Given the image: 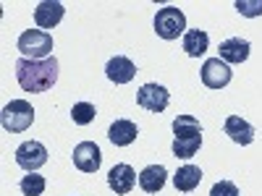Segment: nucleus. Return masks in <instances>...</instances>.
Masks as SVG:
<instances>
[{
    "instance_id": "nucleus-1",
    "label": "nucleus",
    "mask_w": 262,
    "mask_h": 196,
    "mask_svg": "<svg viewBox=\"0 0 262 196\" xmlns=\"http://www.w3.org/2000/svg\"><path fill=\"white\" fill-rule=\"evenodd\" d=\"M16 79L24 92H32V94L48 92L58 81V60L55 58H45V60L21 58V60H16Z\"/></svg>"
},
{
    "instance_id": "nucleus-2",
    "label": "nucleus",
    "mask_w": 262,
    "mask_h": 196,
    "mask_svg": "<svg viewBox=\"0 0 262 196\" xmlns=\"http://www.w3.org/2000/svg\"><path fill=\"white\" fill-rule=\"evenodd\" d=\"M18 53L21 58L27 60H45V58H53V37L42 29H27L24 34L18 37Z\"/></svg>"
},
{
    "instance_id": "nucleus-3",
    "label": "nucleus",
    "mask_w": 262,
    "mask_h": 196,
    "mask_svg": "<svg viewBox=\"0 0 262 196\" xmlns=\"http://www.w3.org/2000/svg\"><path fill=\"white\" fill-rule=\"evenodd\" d=\"M0 120H3V128L8 134H21V131H27L34 123V107L27 100H13L3 107Z\"/></svg>"
},
{
    "instance_id": "nucleus-4",
    "label": "nucleus",
    "mask_w": 262,
    "mask_h": 196,
    "mask_svg": "<svg viewBox=\"0 0 262 196\" xmlns=\"http://www.w3.org/2000/svg\"><path fill=\"white\" fill-rule=\"evenodd\" d=\"M186 16L176 6H165L155 13V32L160 39H179V34H186Z\"/></svg>"
},
{
    "instance_id": "nucleus-5",
    "label": "nucleus",
    "mask_w": 262,
    "mask_h": 196,
    "mask_svg": "<svg viewBox=\"0 0 262 196\" xmlns=\"http://www.w3.org/2000/svg\"><path fill=\"white\" fill-rule=\"evenodd\" d=\"M170 102V92L163 84H142L137 92V105L147 113H163Z\"/></svg>"
},
{
    "instance_id": "nucleus-6",
    "label": "nucleus",
    "mask_w": 262,
    "mask_h": 196,
    "mask_svg": "<svg viewBox=\"0 0 262 196\" xmlns=\"http://www.w3.org/2000/svg\"><path fill=\"white\" fill-rule=\"evenodd\" d=\"M200 76H202V84L207 86V89H223V86L231 84L233 71H231V65H228L226 60H221V58H210V60H205Z\"/></svg>"
},
{
    "instance_id": "nucleus-7",
    "label": "nucleus",
    "mask_w": 262,
    "mask_h": 196,
    "mask_svg": "<svg viewBox=\"0 0 262 196\" xmlns=\"http://www.w3.org/2000/svg\"><path fill=\"white\" fill-rule=\"evenodd\" d=\"M48 162V149L39 141H24L16 149V165L27 173H37L42 165Z\"/></svg>"
},
{
    "instance_id": "nucleus-8",
    "label": "nucleus",
    "mask_w": 262,
    "mask_h": 196,
    "mask_svg": "<svg viewBox=\"0 0 262 196\" xmlns=\"http://www.w3.org/2000/svg\"><path fill=\"white\" fill-rule=\"evenodd\" d=\"M74 165L81 170V173H97L100 165H102V152L95 141H81L74 146Z\"/></svg>"
},
{
    "instance_id": "nucleus-9",
    "label": "nucleus",
    "mask_w": 262,
    "mask_h": 196,
    "mask_svg": "<svg viewBox=\"0 0 262 196\" xmlns=\"http://www.w3.org/2000/svg\"><path fill=\"white\" fill-rule=\"evenodd\" d=\"M105 76L111 79L113 84H128L131 79L137 76V65H134V60L126 58V55H116V58L107 60Z\"/></svg>"
},
{
    "instance_id": "nucleus-10",
    "label": "nucleus",
    "mask_w": 262,
    "mask_h": 196,
    "mask_svg": "<svg viewBox=\"0 0 262 196\" xmlns=\"http://www.w3.org/2000/svg\"><path fill=\"white\" fill-rule=\"evenodd\" d=\"M63 13H66L63 3H58V0H45V3H39L34 8V21H37V27L45 32V29H53V27L60 24Z\"/></svg>"
},
{
    "instance_id": "nucleus-11",
    "label": "nucleus",
    "mask_w": 262,
    "mask_h": 196,
    "mask_svg": "<svg viewBox=\"0 0 262 196\" xmlns=\"http://www.w3.org/2000/svg\"><path fill=\"white\" fill-rule=\"evenodd\" d=\"M134 183H137V173H134V167L126 165V162L113 165L111 173H107V186H111V191H116L121 196L134 188Z\"/></svg>"
},
{
    "instance_id": "nucleus-12",
    "label": "nucleus",
    "mask_w": 262,
    "mask_h": 196,
    "mask_svg": "<svg viewBox=\"0 0 262 196\" xmlns=\"http://www.w3.org/2000/svg\"><path fill=\"white\" fill-rule=\"evenodd\" d=\"M139 136V128L134 120H126V118H118L111 128H107V139H111L113 146H128L134 144Z\"/></svg>"
},
{
    "instance_id": "nucleus-13",
    "label": "nucleus",
    "mask_w": 262,
    "mask_h": 196,
    "mask_svg": "<svg viewBox=\"0 0 262 196\" xmlns=\"http://www.w3.org/2000/svg\"><path fill=\"white\" fill-rule=\"evenodd\" d=\"M226 134L233 144H242V146H249L254 141V128L242 115H228L226 118Z\"/></svg>"
},
{
    "instance_id": "nucleus-14",
    "label": "nucleus",
    "mask_w": 262,
    "mask_h": 196,
    "mask_svg": "<svg viewBox=\"0 0 262 196\" xmlns=\"http://www.w3.org/2000/svg\"><path fill=\"white\" fill-rule=\"evenodd\" d=\"M221 60H226V63H233V65H238V63H244L247 58H249V42L247 39H242V37H231V39H226V42H221Z\"/></svg>"
},
{
    "instance_id": "nucleus-15",
    "label": "nucleus",
    "mask_w": 262,
    "mask_h": 196,
    "mask_svg": "<svg viewBox=\"0 0 262 196\" xmlns=\"http://www.w3.org/2000/svg\"><path fill=\"white\" fill-rule=\"evenodd\" d=\"M200 183H202V170L196 165H184V167H179L176 176H173V186L181 193H191Z\"/></svg>"
},
{
    "instance_id": "nucleus-16",
    "label": "nucleus",
    "mask_w": 262,
    "mask_h": 196,
    "mask_svg": "<svg viewBox=\"0 0 262 196\" xmlns=\"http://www.w3.org/2000/svg\"><path fill=\"white\" fill-rule=\"evenodd\" d=\"M165 178H168V173H165L163 165H149L139 173V186L147 193H158L165 186Z\"/></svg>"
},
{
    "instance_id": "nucleus-17",
    "label": "nucleus",
    "mask_w": 262,
    "mask_h": 196,
    "mask_svg": "<svg viewBox=\"0 0 262 196\" xmlns=\"http://www.w3.org/2000/svg\"><path fill=\"white\" fill-rule=\"evenodd\" d=\"M173 134L179 141H189V139H202V126L191 115H179L173 120Z\"/></svg>"
},
{
    "instance_id": "nucleus-18",
    "label": "nucleus",
    "mask_w": 262,
    "mask_h": 196,
    "mask_svg": "<svg viewBox=\"0 0 262 196\" xmlns=\"http://www.w3.org/2000/svg\"><path fill=\"white\" fill-rule=\"evenodd\" d=\"M207 45H210V37H207L205 29H189V32L184 34V50H186L189 58H200V55H205Z\"/></svg>"
},
{
    "instance_id": "nucleus-19",
    "label": "nucleus",
    "mask_w": 262,
    "mask_h": 196,
    "mask_svg": "<svg viewBox=\"0 0 262 196\" xmlns=\"http://www.w3.org/2000/svg\"><path fill=\"white\" fill-rule=\"evenodd\" d=\"M45 186H48L45 178L37 176V173H29V176H24L21 183H18V188H21L24 196H42V193H45Z\"/></svg>"
},
{
    "instance_id": "nucleus-20",
    "label": "nucleus",
    "mask_w": 262,
    "mask_h": 196,
    "mask_svg": "<svg viewBox=\"0 0 262 196\" xmlns=\"http://www.w3.org/2000/svg\"><path fill=\"white\" fill-rule=\"evenodd\" d=\"M95 115H97V110H95L92 102H76V105L71 107V120H74L76 126H90V123L95 120Z\"/></svg>"
},
{
    "instance_id": "nucleus-21",
    "label": "nucleus",
    "mask_w": 262,
    "mask_h": 196,
    "mask_svg": "<svg viewBox=\"0 0 262 196\" xmlns=\"http://www.w3.org/2000/svg\"><path fill=\"white\" fill-rule=\"evenodd\" d=\"M200 146H202V139H189V141L173 139V155L181 157V160H189V157H194L196 152H200Z\"/></svg>"
},
{
    "instance_id": "nucleus-22",
    "label": "nucleus",
    "mask_w": 262,
    "mask_h": 196,
    "mask_svg": "<svg viewBox=\"0 0 262 196\" xmlns=\"http://www.w3.org/2000/svg\"><path fill=\"white\" fill-rule=\"evenodd\" d=\"M233 8L247 18H254V16H262V0H236Z\"/></svg>"
},
{
    "instance_id": "nucleus-23",
    "label": "nucleus",
    "mask_w": 262,
    "mask_h": 196,
    "mask_svg": "<svg viewBox=\"0 0 262 196\" xmlns=\"http://www.w3.org/2000/svg\"><path fill=\"white\" fill-rule=\"evenodd\" d=\"M210 196H242L238 193V186L231 183V181H217L212 188H210Z\"/></svg>"
}]
</instances>
